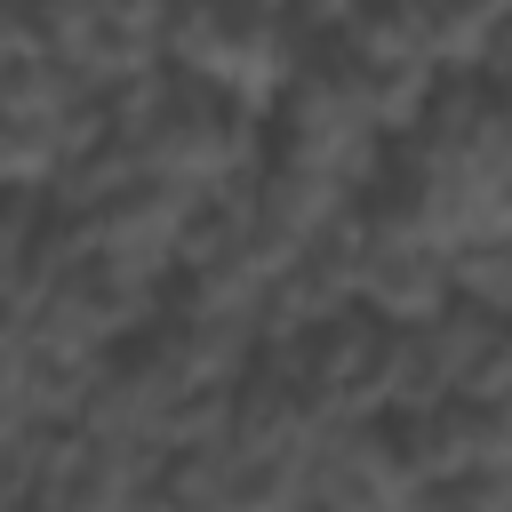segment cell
Masks as SVG:
<instances>
[{"mask_svg":"<svg viewBox=\"0 0 512 512\" xmlns=\"http://www.w3.org/2000/svg\"><path fill=\"white\" fill-rule=\"evenodd\" d=\"M112 128L136 152V168H160L192 192L240 184L264 160V104L184 72V64H152L136 80L112 88Z\"/></svg>","mask_w":512,"mask_h":512,"instance_id":"6da1fadb","label":"cell"},{"mask_svg":"<svg viewBox=\"0 0 512 512\" xmlns=\"http://www.w3.org/2000/svg\"><path fill=\"white\" fill-rule=\"evenodd\" d=\"M384 336H392V320H376L360 296H344V304L296 320L272 352H280L328 408H384Z\"/></svg>","mask_w":512,"mask_h":512,"instance_id":"7a4b0ae2","label":"cell"},{"mask_svg":"<svg viewBox=\"0 0 512 512\" xmlns=\"http://www.w3.org/2000/svg\"><path fill=\"white\" fill-rule=\"evenodd\" d=\"M376 152H384V128L344 112L328 88L288 80L280 96H264V160H288V168H312V176H336V184L360 192Z\"/></svg>","mask_w":512,"mask_h":512,"instance_id":"3957f363","label":"cell"},{"mask_svg":"<svg viewBox=\"0 0 512 512\" xmlns=\"http://www.w3.org/2000/svg\"><path fill=\"white\" fill-rule=\"evenodd\" d=\"M352 296L376 312V320H424L456 296L448 280V240H424V232H384V224H360V256H352Z\"/></svg>","mask_w":512,"mask_h":512,"instance_id":"277c9868","label":"cell"},{"mask_svg":"<svg viewBox=\"0 0 512 512\" xmlns=\"http://www.w3.org/2000/svg\"><path fill=\"white\" fill-rule=\"evenodd\" d=\"M16 48H32V0H0V64Z\"/></svg>","mask_w":512,"mask_h":512,"instance_id":"5b68a950","label":"cell"},{"mask_svg":"<svg viewBox=\"0 0 512 512\" xmlns=\"http://www.w3.org/2000/svg\"><path fill=\"white\" fill-rule=\"evenodd\" d=\"M16 440H24V408H16V384L0 368V448H16Z\"/></svg>","mask_w":512,"mask_h":512,"instance_id":"8992f818","label":"cell"}]
</instances>
